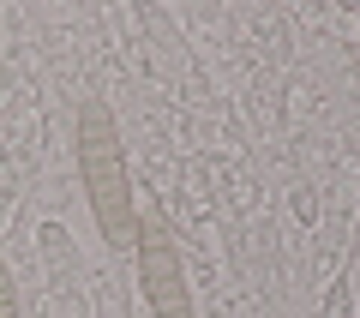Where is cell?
<instances>
[{
	"instance_id": "obj_1",
	"label": "cell",
	"mask_w": 360,
	"mask_h": 318,
	"mask_svg": "<svg viewBox=\"0 0 360 318\" xmlns=\"http://www.w3.org/2000/svg\"><path fill=\"white\" fill-rule=\"evenodd\" d=\"M72 151H78V186H84V210L96 222V241L108 253H132L139 246V192H132V168H127L115 108L103 96L78 102Z\"/></svg>"
},
{
	"instance_id": "obj_3",
	"label": "cell",
	"mask_w": 360,
	"mask_h": 318,
	"mask_svg": "<svg viewBox=\"0 0 360 318\" xmlns=\"http://www.w3.org/2000/svg\"><path fill=\"white\" fill-rule=\"evenodd\" d=\"M0 318H25V306H18V288H13V270H6V258H0Z\"/></svg>"
},
{
	"instance_id": "obj_2",
	"label": "cell",
	"mask_w": 360,
	"mask_h": 318,
	"mask_svg": "<svg viewBox=\"0 0 360 318\" xmlns=\"http://www.w3.org/2000/svg\"><path fill=\"white\" fill-rule=\"evenodd\" d=\"M139 288H144V312L150 318H198L193 282H186V265H180V246L168 234V222L156 210H139Z\"/></svg>"
}]
</instances>
